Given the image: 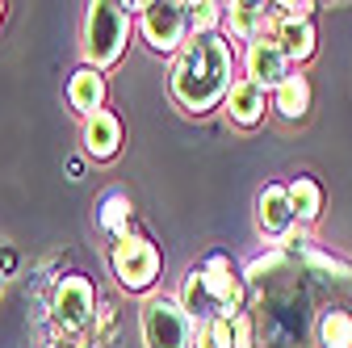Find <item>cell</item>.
Returning a JSON list of instances; mask_svg holds the SVG:
<instances>
[{"mask_svg": "<svg viewBox=\"0 0 352 348\" xmlns=\"http://www.w3.org/2000/svg\"><path fill=\"white\" fill-rule=\"evenodd\" d=\"M97 290L84 273H67L59 277L55 294H51V340L55 348H80L93 336V323H97Z\"/></svg>", "mask_w": 352, "mask_h": 348, "instance_id": "277c9868", "label": "cell"}, {"mask_svg": "<svg viewBox=\"0 0 352 348\" xmlns=\"http://www.w3.org/2000/svg\"><path fill=\"white\" fill-rule=\"evenodd\" d=\"M227 38L235 42H256V38H269L277 34V17L269 13V5H248V0H231L227 5V21H223Z\"/></svg>", "mask_w": 352, "mask_h": 348, "instance_id": "8fae6325", "label": "cell"}, {"mask_svg": "<svg viewBox=\"0 0 352 348\" xmlns=\"http://www.w3.org/2000/svg\"><path fill=\"white\" fill-rule=\"evenodd\" d=\"M315 0H281V5H269V13L277 17V25H298V21H315Z\"/></svg>", "mask_w": 352, "mask_h": 348, "instance_id": "44dd1931", "label": "cell"}, {"mask_svg": "<svg viewBox=\"0 0 352 348\" xmlns=\"http://www.w3.org/2000/svg\"><path fill=\"white\" fill-rule=\"evenodd\" d=\"M243 72H248L252 84H260L264 93H273L277 84L289 76V55H285V47H281V38L269 34V38L248 42V47H243Z\"/></svg>", "mask_w": 352, "mask_h": 348, "instance_id": "9c48e42d", "label": "cell"}, {"mask_svg": "<svg viewBox=\"0 0 352 348\" xmlns=\"http://www.w3.org/2000/svg\"><path fill=\"white\" fill-rule=\"evenodd\" d=\"M197 323L172 294H151L143 302V344L147 348H193Z\"/></svg>", "mask_w": 352, "mask_h": 348, "instance_id": "52a82bcc", "label": "cell"}, {"mask_svg": "<svg viewBox=\"0 0 352 348\" xmlns=\"http://www.w3.org/2000/svg\"><path fill=\"white\" fill-rule=\"evenodd\" d=\"M130 193H122V189H113V193H105L101 197V206H97V223H101V231L109 235V239H118V235H126V231H135L130 227Z\"/></svg>", "mask_w": 352, "mask_h": 348, "instance_id": "e0dca14e", "label": "cell"}, {"mask_svg": "<svg viewBox=\"0 0 352 348\" xmlns=\"http://www.w3.org/2000/svg\"><path fill=\"white\" fill-rule=\"evenodd\" d=\"M285 189H289V206H294L298 227L315 223V219H319V210H323V185H319L315 177H294Z\"/></svg>", "mask_w": 352, "mask_h": 348, "instance_id": "2e32d148", "label": "cell"}, {"mask_svg": "<svg viewBox=\"0 0 352 348\" xmlns=\"http://www.w3.org/2000/svg\"><path fill=\"white\" fill-rule=\"evenodd\" d=\"M181 307L189 311L193 323H210V319H235L248 311V281L239 277V269L223 252L206 256L201 265H193L181 281Z\"/></svg>", "mask_w": 352, "mask_h": 348, "instance_id": "3957f363", "label": "cell"}, {"mask_svg": "<svg viewBox=\"0 0 352 348\" xmlns=\"http://www.w3.org/2000/svg\"><path fill=\"white\" fill-rule=\"evenodd\" d=\"M269 105H273V93H264L260 84H252L248 76H239L223 109L231 113V122H235V126L252 130V126H260V122H264V113H269Z\"/></svg>", "mask_w": 352, "mask_h": 348, "instance_id": "7c38bea8", "label": "cell"}, {"mask_svg": "<svg viewBox=\"0 0 352 348\" xmlns=\"http://www.w3.org/2000/svg\"><path fill=\"white\" fill-rule=\"evenodd\" d=\"M105 72H97V67H76L72 72V80H67V101H72V109L80 113V118H93V113H101L105 109Z\"/></svg>", "mask_w": 352, "mask_h": 348, "instance_id": "5bb4252c", "label": "cell"}, {"mask_svg": "<svg viewBox=\"0 0 352 348\" xmlns=\"http://www.w3.org/2000/svg\"><path fill=\"white\" fill-rule=\"evenodd\" d=\"M235 80L239 76H235L231 38H223V34H189L181 55L172 59L168 93L189 113H210L218 105H227Z\"/></svg>", "mask_w": 352, "mask_h": 348, "instance_id": "7a4b0ae2", "label": "cell"}, {"mask_svg": "<svg viewBox=\"0 0 352 348\" xmlns=\"http://www.w3.org/2000/svg\"><path fill=\"white\" fill-rule=\"evenodd\" d=\"M227 21V5L218 0H201V5H189V30L193 34H218V25Z\"/></svg>", "mask_w": 352, "mask_h": 348, "instance_id": "ffe728a7", "label": "cell"}, {"mask_svg": "<svg viewBox=\"0 0 352 348\" xmlns=\"http://www.w3.org/2000/svg\"><path fill=\"white\" fill-rule=\"evenodd\" d=\"M84 151L93 160H113L122 151V118L113 109H101L93 118H84Z\"/></svg>", "mask_w": 352, "mask_h": 348, "instance_id": "4fadbf2b", "label": "cell"}, {"mask_svg": "<svg viewBox=\"0 0 352 348\" xmlns=\"http://www.w3.org/2000/svg\"><path fill=\"white\" fill-rule=\"evenodd\" d=\"M256 227L264 239H277V243H294V206H289V189L285 185H264L256 193Z\"/></svg>", "mask_w": 352, "mask_h": 348, "instance_id": "30bf717a", "label": "cell"}, {"mask_svg": "<svg viewBox=\"0 0 352 348\" xmlns=\"http://www.w3.org/2000/svg\"><path fill=\"white\" fill-rule=\"evenodd\" d=\"M113 307L109 302H101V311H97V323H93V336H88V344H97V348H105L109 340H113Z\"/></svg>", "mask_w": 352, "mask_h": 348, "instance_id": "7402d4cb", "label": "cell"}, {"mask_svg": "<svg viewBox=\"0 0 352 348\" xmlns=\"http://www.w3.org/2000/svg\"><path fill=\"white\" fill-rule=\"evenodd\" d=\"M273 109L281 118H289V122L306 118V113H311V80H306L302 72H289L273 89Z\"/></svg>", "mask_w": 352, "mask_h": 348, "instance_id": "9a60e30c", "label": "cell"}, {"mask_svg": "<svg viewBox=\"0 0 352 348\" xmlns=\"http://www.w3.org/2000/svg\"><path fill=\"white\" fill-rule=\"evenodd\" d=\"M319 348H352V302H340L319 319Z\"/></svg>", "mask_w": 352, "mask_h": 348, "instance_id": "ac0fdd59", "label": "cell"}, {"mask_svg": "<svg viewBox=\"0 0 352 348\" xmlns=\"http://www.w3.org/2000/svg\"><path fill=\"white\" fill-rule=\"evenodd\" d=\"M277 38H281V47H285V55H289V63H306L315 55V21H298V25H281L277 30Z\"/></svg>", "mask_w": 352, "mask_h": 348, "instance_id": "d6986e66", "label": "cell"}, {"mask_svg": "<svg viewBox=\"0 0 352 348\" xmlns=\"http://www.w3.org/2000/svg\"><path fill=\"white\" fill-rule=\"evenodd\" d=\"M139 34L155 55H181V47L189 42V5L176 0H147V9L139 17Z\"/></svg>", "mask_w": 352, "mask_h": 348, "instance_id": "ba28073f", "label": "cell"}, {"mask_svg": "<svg viewBox=\"0 0 352 348\" xmlns=\"http://www.w3.org/2000/svg\"><path fill=\"white\" fill-rule=\"evenodd\" d=\"M0 21H5V5H0Z\"/></svg>", "mask_w": 352, "mask_h": 348, "instance_id": "603a6c76", "label": "cell"}, {"mask_svg": "<svg viewBox=\"0 0 352 348\" xmlns=\"http://www.w3.org/2000/svg\"><path fill=\"white\" fill-rule=\"evenodd\" d=\"M126 42H130V13L113 0H97L88 5L84 13V63L109 72L122 55H126Z\"/></svg>", "mask_w": 352, "mask_h": 348, "instance_id": "5b68a950", "label": "cell"}, {"mask_svg": "<svg viewBox=\"0 0 352 348\" xmlns=\"http://www.w3.org/2000/svg\"><path fill=\"white\" fill-rule=\"evenodd\" d=\"M352 277L348 265L302 248L269 252L248 265V319L256 348H319V319L348 298H331V285Z\"/></svg>", "mask_w": 352, "mask_h": 348, "instance_id": "6da1fadb", "label": "cell"}, {"mask_svg": "<svg viewBox=\"0 0 352 348\" xmlns=\"http://www.w3.org/2000/svg\"><path fill=\"white\" fill-rule=\"evenodd\" d=\"M109 269H113V277H118L122 290L147 294V290H155V281H160L164 260H160V248H155L147 235L126 231V235H118V239L109 243Z\"/></svg>", "mask_w": 352, "mask_h": 348, "instance_id": "8992f818", "label": "cell"}]
</instances>
